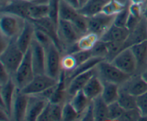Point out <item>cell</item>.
<instances>
[{
    "label": "cell",
    "mask_w": 147,
    "mask_h": 121,
    "mask_svg": "<svg viewBox=\"0 0 147 121\" xmlns=\"http://www.w3.org/2000/svg\"><path fill=\"white\" fill-rule=\"evenodd\" d=\"M24 56V53L18 47L15 40H11L8 46L0 53V62L11 76H13L21 63Z\"/></svg>",
    "instance_id": "6da1fadb"
},
{
    "label": "cell",
    "mask_w": 147,
    "mask_h": 121,
    "mask_svg": "<svg viewBox=\"0 0 147 121\" xmlns=\"http://www.w3.org/2000/svg\"><path fill=\"white\" fill-rule=\"evenodd\" d=\"M25 19L19 16L7 12H1L0 17V30L1 35L9 40H16L21 33Z\"/></svg>",
    "instance_id": "7a4b0ae2"
},
{
    "label": "cell",
    "mask_w": 147,
    "mask_h": 121,
    "mask_svg": "<svg viewBox=\"0 0 147 121\" xmlns=\"http://www.w3.org/2000/svg\"><path fill=\"white\" fill-rule=\"evenodd\" d=\"M96 69L98 76L103 82H112L119 85L126 82L131 76L107 60L100 61L96 66Z\"/></svg>",
    "instance_id": "3957f363"
},
{
    "label": "cell",
    "mask_w": 147,
    "mask_h": 121,
    "mask_svg": "<svg viewBox=\"0 0 147 121\" xmlns=\"http://www.w3.org/2000/svg\"><path fill=\"white\" fill-rule=\"evenodd\" d=\"M57 34L63 54L67 51L69 48L76 44L82 36L71 22L64 20H59Z\"/></svg>",
    "instance_id": "277c9868"
},
{
    "label": "cell",
    "mask_w": 147,
    "mask_h": 121,
    "mask_svg": "<svg viewBox=\"0 0 147 121\" xmlns=\"http://www.w3.org/2000/svg\"><path fill=\"white\" fill-rule=\"evenodd\" d=\"M46 53L45 73L59 80L63 72L61 58L63 53L54 43L45 48Z\"/></svg>",
    "instance_id": "5b68a950"
},
{
    "label": "cell",
    "mask_w": 147,
    "mask_h": 121,
    "mask_svg": "<svg viewBox=\"0 0 147 121\" xmlns=\"http://www.w3.org/2000/svg\"><path fill=\"white\" fill-rule=\"evenodd\" d=\"M34 76L35 73L32 62L31 53L29 49L24 53V58L12 78L14 79L17 87L22 89L32 80Z\"/></svg>",
    "instance_id": "8992f818"
},
{
    "label": "cell",
    "mask_w": 147,
    "mask_h": 121,
    "mask_svg": "<svg viewBox=\"0 0 147 121\" xmlns=\"http://www.w3.org/2000/svg\"><path fill=\"white\" fill-rule=\"evenodd\" d=\"M58 80L46 73L36 74L32 80L21 90L27 95H37L55 86Z\"/></svg>",
    "instance_id": "52a82bcc"
},
{
    "label": "cell",
    "mask_w": 147,
    "mask_h": 121,
    "mask_svg": "<svg viewBox=\"0 0 147 121\" xmlns=\"http://www.w3.org/2000/svg\"><path fill=\"white\" fill-rule=\"evenodd\" d=\"M111 62L122 71L130 76L137 73V62L130 48L122 50Z\"/></svg>",
    "instance_id": "ba28073f"
},
{
    "label": "cell",
    "mask_w": 147,
    "mask_h": 121,
    "mask_svg": "<svg viewBox=\"0 0 147 121\" xmlns=\"http://www.w3.org/2000/svg\"><path fill=\"white\" fill-rule=\"evenodd\" d=\"M115 16L116 15H109L100 12L90 17H88V32L95 33L100 37L113 24Z\"/></svg>",
    "instance_id": "9c48e42d"
},
{
    "label": "cell",
    "mask_w": 147,
    "mask_h": 121,
    "mask_svg": "<svg viewBox=\"0 0 147 121\" xmlns=\"http://www.w3.org/2000/svg\"><path fill=\"white\" fill-rule=\"evenodd\" d=\"M17 87L12 77L7 82L0 85V96H1V109L5 110L10 115L11 119V108Z\"/></svg>",
    "instance_id": "30bf717a"
},
{
    "label": "cell",
    "mask_w": 147,
    "mask_h": 121,
    "mask_svg": "<svg viewBox=\"0 0 147 121\" xmlns=\"http://www.w3.org/2000/svg\"><path fill=\"white\" fill-rule=\"evenodd\" d=\"M30 50L35 75L45 73L46 53L45 48L34 37Z\"/></svg>",
    "instance_id": "8fae6325"
},
{
    "label": "cell",
    "mask_w": 147,
    "mask_h": 121,
    "mask_svg": "<svg viewBox=\"0 0 147 121\" xmlns=\"http://www.w3.org/2000/svg\"><path fill=\"white\" fill-rule=\"evenodd\" d=\"M29 98V95L26 94L19 88L17 89L11 108V120L18 121L25 120Z\"/></svg>",
    "instance_id": "7c38bea8"
},
{
    "label": "cell",
    "mask_w": 147,
    "mask_h": 121,
    "mask_svg": "<svg viewBox=\"0 0 147 121\" xmlns=\"http://www.w3.org/2000/svg\"><path fill=\"white\" fill-rule=\"evenodd\" d=\"M120 89L137 97L147 92V82L141 73H135L131 75L126 82L120 85Z\"/></svg>",
    "instance_id": "4fadbf2b"
},
{
    "label": "cell",
    "mask_w": 147,
    "mask_h": 121,
    "mask_svg": "<svg viewBox=\"0 0 147 121\" xmlns=\"http://www.w3.org/2000/svg\"><path fill=\"white\" fill-rule=\"evenodd\" d=\"M96 66L90 69V70L87 71L76 75V76L72 78L70 80H69L67 82V88H66V89H67V94L68 95L69 99L73 95H74L76 92L82 90L85 86V85L89 81V79L97 73Z\"/></svg>",
    "instance_id": "5bb4252c"
},
{
    "label": "cell",
    "mask_w": 147,
    "mask_h": 121,
    "mask_svg": "<svg viewBox=\"0 0 147 121\" xmlns=\"http://www.w3.org/2000/svg\"><path fill=\"white\" fill-rule=\"evenodd\" d=\"M29 102L25 120H38L40 115L49 102L40 95H29Z\"/></svg>",
    "instance_id": "9a60e30c"
},
{
    "label": "cell",
    "mask_w": 147,
    "mask_h": 121,
    "mask_svg": "<svg viewBox=\"0 0 147 121\" xmlns=\"http://www.w3.org/2000/svg\"><path fill=\"white\" fill-rule=\"evenodd\" d=\"M32 2L25 0H10L1 6V12H7L28 20L29 10Z\"/></svg>",
    "instance_id": "2e32d148"
},
{
    "label": "cell",
    "mask_w": 147,
    "mask_h": 121,
    "mask_svg": "<svg viewBox=\"0 0 147 121\" xmlns=\"http://www.w3.org/2000/svg\"><path fill=\"white\" fill-rule=\"evenodd\" d=\"M35 25L32 21L26 20L25 24L22 30L21 33L15 40L18 47L24 53L30 49L35 33Z\"/></svg>",
    "instance_id": "e0dca14e"
},
{
    "label": "cell",
    "mask_w": 147,
    "mask_h": 121,
    "mask_svg": "<svg viewBox=\"0 0 147 121\" xmlns=\"http://www.w3.org/2000/svg\"><path fill=\"white\" fill-rule=\"evenodd\" d=\"M147 40V20L144 16L136 27L129 33V36L124 41V48H130L137 43Z\"/></svg>",
    "instance_id": "ac0fdd59"
},
{
    "label": "cell",
    "mask_w": 147,
    "mask_h": 121,
    "mask_svg": "<svg viewBox=\"0 0 147 121\" xmlns=\"http://www.w3.org/2000/svg\"><path fill=\"white\" fill-rule=\"evenodd\" d=\"M129 31L126 27H119L113 24L100 37L103 42H124L129 36Z\"/></svg>",
    "instance_id": "d6986e66"
},
{
    "label": "cell",
    "mask_w": 147,
    "mask_h": 121,
    "mask_svg": "<svg viewBox=\"0 0 147 121\" xmlns=\"http://www.w3.org/2000/svg\"><path fill=\"white\" fill-rule=\"evenodd\" d=\"M103 89V81L100 79V77L96 73L89 79V81L85 85L82 90L90 100L93 101V99L101 96Z\"/></svg>",
    "instance_id": "ffe728a7"
},
{
    "label": "cell",
    "mask_w": 147,
    "mask_h": 121,
    "mask_svg": "<svg viewBox=\"0 0 147 121\" xmlns=\"http://www.w3.org/2000/svg\"><path fill=\"white\" fill-rule=\"evenodd\" d=\"M130 48L137 62V73H141L147 68V40L134 45Z\"/></svg>",
    "instance_id": "44dd1931"
},
{
    "label": "cell",
    "mask_w": 147,
    "mask_h": 121,
    "mask_svg": "<svg viewBox=\"0 0 147 121\" xmlns=\"http://www.w3.org/2000/svg\"><path fill=\"white\" fill-rule=\"evenodd\" d=\"M63 104L54 103L49 101L40 115L38 120H62Z\"/></svg>",
    "instance_id": "7402d4cb"
},
{
    "label": "cell",
    "mask_w": 147,
    "mask_h": 121,
    "mask_svg": "<svg viewBox=\"0 0 147 121\" xmlns=\"http://www.w3.org/2000/svg\"><path fill=\"white\" fill-rule=\"evenodd\" d=\"M109 0H88L78 9V12L86 17H90L102 12Z\"/></svg>",
    "instance_id": "603a6c76"
},
{
    "label": "cell",
    "mask_w": 147,
    "mask_h": 121,
    "mask_svg": "<svg viewBox=\"0 0 147 121\" xmlns=\"http://www.w3.org/2000/svg\"><path fill=\"white\" fill-rule=\"evenodd\" d=\"M103 89L101 94V97L108 104L117 102L120 94V85L112 82H103Z\"/></svg>",
    "instance_id": "cb8c5ba5"
},
{
    "label": "cell",
    "mask_w": 147,
    "mask_h": 121,
    "mask_svg": "<svg viewBox=\"0 0 147 121\" xmlns=\"http://www.w3.org/2000/svg\"><path fill=\"white\" fill-rule=\"evenodd\" d=\"M69 101L73 106V107L78 112L80 117L83 114V112L87 109L88 107L90 105V104L92 102V100H90L86 96V94L83 92V90H80L76 92L74 95H73L69 99Z\"/></svg>",
    "instance_id": "d4e9b609"
},
{
    "label": "cell",
    "mask_w": 147,
    "mask_h": 121,
    "mask_svg": "<svg viewBox=\"0 0 147 121\" xmlns=\"http://www.w3.org/2000/svg\"><path fill=\"white\" fill-rule=\"evenodd\" d=\"M95 120H109V105L101 97H98L93 100Z\"/></svg>",
    "instance_id": "484cf974"
},
{
    "label": "cell",
    "mask_w": 147,
    "mask_h": 121,
    "mask_svg": "<svg viewBox=\"0 0 147 121\" xmlns=\"http://www.w3.org/2000/svg\"><path fill=\"white\" fill-rule=\"evenodd\" d=\"M48 3H33L29 10L28 20L36 21L44 17H48Z\"/></svg>",
    "instance_id": "4316f807"
},
{
    "label": "cell",
    "mask_w": 147,
    "mask_h": 121,
    "mask_svg": "<svg viewBox=\"0 0 147 121\" xmlns=\"http://www.w3.org/2000/svg\"><path fill=\"white\" fill-rule=\"evenodd\" d=\"M129 0H109L102 12L109 15H116L129 5Z\"/></svg>",
    "instance_id": "83f0119b"
},
{
    "label": "cell",
    "mask_w": 147,
    "mask_h": 121,
    "mask_svg": "<svg viewBox=\"0 0 147 121\" xmlns=\"http://www.w3.org/2000/svg\"><path fill=\"white\" fill-rule=\"evenodd\" d=\"M99 40L100 37L98 35L91 32H88L80 37L77 42V46L79 50H91Z\"/></svg>",
    "instance_id": "f1b7e54d"
},
{
    "label": "cell",
    "mask_w": 147,
    "mask_h": 121,
    "mask_svg": "<svg viewBox=\"0 0 147 121\" xmlns=\"http://www.w3.org/2000/svg\"><path fill=\"white\" fill-rule=\"evenodd\" d=\"M79 14L80 12L78 9L70 5L65 0H60V10H59L60 20L73 22L79 15Z\"/></svg>",
    "instance_id": "f546056e"
},
{
    "label": "cell",
    "mask_w": 147,
    "mask_h": 121,
    "mask_svg": "<svg viewBox=\"0 0 147 121\" xmlns=\"http://www.w3.org/2000/svg\"><path fill=\"white\" fill-rule=\"evenodd\" d=\"M136 98H137L136 97L120 89V94L118 99V102L125 110H131V109L138 108Z\"/></svg>",
    "instance_id": "4dcf8cb0"
},
{
    "label": "cell",
    "mask_w": 147,
    "mask_h": 121,
    "mask_svg": "<svg viewBox=\"0 0 147 121\" xmlns=\"http://www.w3.org/2000/svg\"><path fill=\"white\" fill-rule=\"evenodd\" d=\"M80 115L73 107V105L67 100L63 104V112H62V120H79Z\"/></svg>",
    "instance_id": "1f68e13d"
},
{
    "label": "cell",
    "mask_w": 147,
    "mask_h": 121,
    "mask_svg": "<svg viewBox=\"0 0 147 121\" xmlns=\"http://www.w3.org/2000/svg\"><path fill=\"white\" fill-rule=\"evenodd\" d=\"M78 66L77 60L73 53L63 54L61 58V68L65 73L73 71Z\"/></svg>",
    "instance_id": "d6a6232c"
},
{
    "label": "cell",
    "mask_w": 147,
    "mask_h": 121,
    "mask_svg": "<svg viewBox=\"0 0 147 121\" xmlns=\"http://www.w3.org/2000/svg\"><path fill=\"white\" fill-rule=\"evenodd\" d=\"M108 50L106 60L111 61L122 50L124 49V42H105Z\"/></svg>",
    "instance_id": "836d02e7"
},
{
    "label": "cell",
    "mask_w": 147,
    "mask_h": 121,
    "mask_svg": "<svg viewBox=\"0 0 147 121\" xmlns=\"http://www.w3.org/2000/svg\"><path fill=\"white\" fill-rule=\"evenodd\" d=\"M125 109L117 102L109 105V120H119Z\"/></svg>",
    "instance_id": "e575fe53"
},
{
    "label": "cell",
    "mask_w": 147,
    "mask_h": 121,
    "mask_svg": "<svg viewBox=\"0 0 147 121\" xmlns=\"http://www.w3.org/2000/svg\"><path fill=\"white\" fill-rule=\"evenodd\" d=\"M60 0H49L48 17L54 22L58 24L60 17H59V10H60Z\"/></svg>",
    "instance_id": "d590c367"
},
{
    "label": "cell",
    "mask_w": 147,
    "mask_h": 121,
    "mask_svg": "<svg viewBox=\"0 0 147 121\" xmlns=\"http://www.w3.org/2000/svg\"><path fill=\"white\" fill-rule=\"evenodd\" d=\"M34 39H35L37 42H39V43H40L44 48L47 47V46H50V44L54 43L53 39H52L47 33H45L42 30H40V29L37 28V27H36L35 33H34Z\"/></svg>",
    "instance_id": "8d00e7d4"
},
{
    "label": "cell",
    "mask_w": 147,
    "mask_h": 121,
    "mask_svg": "<svg viewBox=\"0 0 147 121\" xmlns=\"http://www.w3.org/2000/svg\"><path fill=\"white\" fill-rule=\"evenodd\" d=\"M129 15H130V12H129V6H128L123 11H121L115 16L113 24L117 26H119V27H126Z\"/></svg>",
    "instance_id": "74e56055"
},
{
    "label": "cell",
    "mask_w": 147,
    "mask_h": 121,
    "mask_svg": "<svg viewBox=\"0 0 147 121\" xmlns=\"http://www.w3.org/2000/svg\"><path fill=\"white\" fill-rule=\"evenodd\" d=\"M137 107L142 115V119L147 120V92L137 97Z\"/></svg>",
    "instance_id": "f35d334b"
},
{
    "label": "cell",
    "mask_w": 147,
    "mask_h": 121,
    "mask_svg": "<svg viewBox=\"0 0 147 121\" xmlns=\"http://www.w3.org/2000/svg\"><path fill=\"white\" fill-rule=\"evenodd\" d=\"M142 119V115L139 109L125 110L124 113L122 115L119 120H140Z\"/></svg>",
    "instance_id": "ab89813d"
},
{
    "label": "cell",
    "mask_w": 147,
    "mask_h": 121,
    "mask_svg": "<svg viewBox=\"0 0 147 121\" xmlns=\"http://www.w3.org/2000/svg\"><path fill=\"white\" fill-rule=\"evenodd\" d=\"M79 120H95L94 112H93V101L90 104L87 109L83 112L80 117Z\"/></svg>",
    "instance_id": "60d3db41"
},
{
    "label": "cell",
    "mask_w": 147,
    "mask_h": 121,
    "mask_svg": "<svg viewBox=\"0 0 147 121\" xmlns=\"http://www.w3.org/2000/svg\"><path fill=\"white\" fill-rule=\"evenodd\" d=\"M142 17V18H143ZM142 18H139V17H135V16L132 15L130 14L129 17V20L127 21V24H126V27L129 30V31H131L132 30L135 28V27L137 26V24H139V22L141 21Z\"/></svg>",
    "instance_id": "b9f144b4"
},
{
    "label": "cell",
    "mask_w": 147,
    "mask_h": 121,
    "mask_svg": "<svg viewBox=\"0 0 147 121\" xmlns=\"http://www.w3.org/2000/svg\"><path fill=\"white\" fill-rule=\"evenodd\" d=\"M12 76L8 71L1 64V72H0V85H2L8 82Z\"/></svg>",
    "instance_id": "7bdbcfd3"
},
{
    "label": "cell",
    "mask_w": 147,
    "mask_h": 121,
    "mask_svg": "<svg viewBox=\"0 0 147 121\" xmlns=\"http://www.w3.org/2000/svg\"><path fill=\"white\" fill-rule=\"evenodd\" d=\"M11 40H9V38H7V37H4V35H1V42H0V46H1V48H0V51L2 52L3 50H4V49L8 46V45L9 44ZM1 52H0V53H1Z\"/></svg>",
    "instance_id": "ee69618b"
},
{
    "label": "cell",
    "mask_w": 147,
    "mask_h": 121,
    "mask_svg": "<svg viewBox=\"0 0 147 121\" xmlns=\"http://www.w3.org/2000/svg\"><path fill=\"white\" fill-rule=\"evenodd\" d=\"M65 1H67L68 4H70V5H72L73 7H74L75 8L78 9V10L80 7V1L79 0H65Z\"/></svg>",
    "instance_id": "f6af8a7d"
},
{
    "label": "cell",
    "mask_w": 147,
    "mask_h": 121,
    "mask_svg": "<svg viewBox=\"0 0 147 121\" xmlns=\"http://www.w3.org/2000/svg\"><path fill=\"white\" fill-rule=\"evenodd\" d=\"M130 2L135 3V4H145L147 3V0H129Z\"/></svg>",
    "instance_id": "bcb514c9"
},
{
    "label": "cell",
    "mask_w": 147,
    "mask_h": 121,
    "mask_svg": "<svg viewBox=\"0 0 147 121\" xmlns=\"http://www.w3.org/2000/svg\"><path fill=\"white\" fill-rule=\"evenodd\" d=\"M33 3H48L49 0H25Z\"/></svg>",
    "instance_id": "7dc6e473"
},
{
    "label": "cell",
    "mask_w": 147,
    "mask_h": 121,
    "mask_svg": "<svg viewBox=\"0 0 147 121\" xmlns=\"http://www.w3.org/2000/svg\"><path fill=\"white\" fill-rule=\"evenodd\" d=\"M141 75H142V77L144 78V79L147 82V68L141 73Z\"/></svg>",
    "instance_id": "c3c4849f"
},
{
    "label": "cell",
    "mask_w": 147,
    "mask_h": 121,
    "mask_svg": "<svg viewBox=\"0 0 147 121\" xmlns=\"http://www.w3.org/2000/svg\"><path fill=\"white\" fill-rule=\"evenodd\" d=\"M10 0H0V2H1V6L4 5V4H7V2H9Z\"/></svg>",
    "instance_id": "681fc988"
},
{
    "label": "cell",
    "mask_w": 147,
    "mask_h": 121,
    "mask_svg": "<svg viewBox=\"0 0 147 121\" xmlns=\"http://www.w3.org/2000/svg\"><path fill=\"white\" fill-rule=\"evenodd\" d=\"M79 1H80V7H81V6L83 5V4H84L85 3L88 1V0H79Z\"/></svg>",
    "instance_id": "f907efd6"
}]
</instances>
